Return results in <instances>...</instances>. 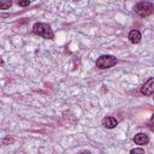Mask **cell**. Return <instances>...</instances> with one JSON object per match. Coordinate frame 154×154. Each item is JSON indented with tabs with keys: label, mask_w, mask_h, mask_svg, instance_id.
<instances>
[{
	"label": "cell",
	"mask_w": 154,
	"mask_h": 154,
	"mask_svg": "<svg viewBox=\"0 0 154 154\" xmlns=\"http://www.w3.org/2000/svg\"><path fill=\"white\" fill-rule=\"evenodd\" d=\"M32 31L34 34L38 35V36H42L43 38H48V40H52L54 37V32L53 30L51 29V26L46 23H35L34 26H32Z\"/></svg>",
	"instance_id": "obj_1"
},
{
	"label": "cell",
	"mask_w": 154,
	"mask_h": 154,
	"mask_svg": "<svg viewBox=\"0 0 154 154\" xmlns=\"http://www.w3.org/2000/svg\"><path fill=\"white\" fill-rule=\"evenodd\" d=\"M135 12L140 16V17H147L149 14L153 13V10H154V6L152 2L149 1H140L135 5Z\"/></svg>",
	"instance_id": "obj_2"
},
{
	"label": "cell",
	"mask_w": 154,
	"mask_h": 154,
	"mask_svg": "<svg viewBox=\"0 0 154 154\" xmlns=\"http://www.w3.org/2000/svg\"><path fill=\"white\" fill-rule=\"evenodd\" d=\"M117 64V58L113 55H101L96 60V67L99 69H109Z\"/></svg>",
	"instance_id": "obj_3"
},
{
	"label": "cell",
	"mask_w": 154,
	"mask_h": 154,
	"mask_svg": "<svg viewBox=\"0 0 154 154\" xmlns=\"http://www.w3.org/2000/svg\"><path fill=\"white\" fill-rule=\"evenodd\" d=\"M141 93L146 96H150L154 93V78L150 77L142 87H141Z\"/></svg>",
	"instance_id": "obj_4"
},
{
	"label": "cell",
	"mask_w": 154,
	"mask_h": 154,
	"mask_svg": "<svg viewBox=\"0 0 154 154\" xmlns=\"http://www.w3.org/2000/svg\"><path fill=\"white\" fill-rule=\"evenodd\" d=\"M134 142H135L136 144L143 146V144H147V143L149 142V137H148V135H146V134H143V132H138V134L135 135Z\"/></svg>",
	"instance_id": "obj_5"
},
{
	"label": "cell",
	"mask_w": 154,
	"mask_h": 154,
	"mask_svg": "<svg viewBox=\"0 0 154 154\" xmlns=\"http://www.w3.org/2000/svg\"><path fill=\"white\" fill-rule=\"evenodd\" d=\"M102 125L107 129H113L118 125V120L114 117H106L102 119Z\"/></svg>",
	"instance_id": "obj_6"
},
{
	"label": "cell",
	"mask_w": 154,
	"mask_h": 154,
	"mask_svg": "<svg viewBox=\"0 0 154 154\" xmlns=\"http://www.w3.org/2000/svg\"><path fill=\"white\" fill-rule=\"evenodd\" d=\"M128 38H129V41L131 42V43H138L140 41H141V32L138 31V30H131L130 32H129V35H128Z\"/></svg>",
	"instance_id": "obj_7"
},
{
	"label": "cell",
	"mask_w": 154,
	"mask_h": 154,
	"mask_svg": "<svg viewBox=\"0 0 154 154\" xmlns=\"http://www.w3.org/2000/svg\"><path fill=\"white\" fill-rule=\"evenodd\" d=\"M12 6L11 0H0V10H7Z\"/></svg>",
	"instance_id": "obj_8"
},
{
	"label": "cell",
	"mask_w": 154,
	"mask_h": 154,
	"mask_svg": "<svg viewBox=\"0 0 154 154\" xmlns=\"http://www.w3.org/2000/svg\"><path fill=\"white\" fill-rule=\"evenodd\" d=\"M130 154H144V150L142 148H134V149H131Z\"/></svg>",
	"instance_id": "obj_9"
},
{
	"label": "cell",
	"mask_w": 154,
	"mask_h": 154,
	"mask_svg": "<svg viewBox=\"0 0 154 154\" xmlns=\"http://www.w3.org/2000/svg\"><path fill=\"white\" fill-rule=\"evenodd\" d=\"M18 5L19 6H28V5H30V1L29 0H26V1H18Z\"/></svg>",
	"instance_id": "obj_10"
},
{
	"label": "cell",
	"mask_w": 154,
	"mask_h": 154,
	"mask_svg": "<svg viewBox=\"0 0 154 154\" xmlns=\"http://www.w3.org/2000/svg\"><path fill=\"white\" fill-rule=\"evenodd\" d=\"M81 154H90L89 152H83V153H81Z\"/></svg>",
	"instance_id": "obj_11"
}]
</instances>
